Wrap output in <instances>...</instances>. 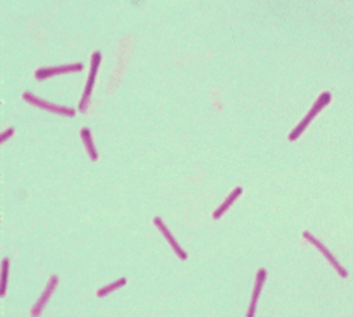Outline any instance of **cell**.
<instances>
[{
    "label": "cell",
    "mask_w": 353,
    "mask_h": 317,
    "mask_svg": "<svg viewBox=\"0 0 353 317\" xmlns=\"http://www.w3.org/2000/svg\"><path fill=\"white\" fill-rule=\"evenodd\" d=\"M329 100H331V93L329 91H325V93H322V95L319 96V99L316 100V102H314V105L311 107V110L308 112V115H306V117L300 121V124H298L292 132L289 134V140L290 142H294V140H297L298 137H300L303 132H305V129L309 126V122L316 118V115L324 109V107L329 102Z\"/></svg>",
    "instance_id": "6da1fadb"
},
{
    "label": "cell",
    "mask_w": 353,
    "mask_h": 317,
    "mask_svg": "<svg viewBox=\"0 0 353 317\" xmlns=\"http://www.w3.org/2000/svg\"><path fill=\"white\" fill-rule=\"evenodd\" d=\"M101 60H102L101 52H94L93 55H91V66H90L87 87H85V91H83V98H82L80 104H79L80 112H85L88 109V104H90V99H91V91H93V87H94V80H96V75H97L99 65H101Z\"/></svg>",
    "instance_id": "7a4b0ae2"
},
{
    "label": "cell",
    "mask_w": 353,
    "mask_h": 317,
    "mask_svg": "<svg viewBox=\"0 0 353 317\" xmlns=\"http://www.w3.org/2000/svg\"><path fill=\"white\" fill-rule=\"evenodd\" d=\"M24 100H27L28 104H32L38 109H43V110H47V112H52V113H57V115H63V117H75V110L74 109H69V107H63V105H55V104H50L47 100H43L40 98L33 96L32 93H24L22 95Z\"/></svg>",
    "instance_id": "3957f363"
},
{
    "label": "cell",
    "mask_w": 353,
    "mask_h": 317,
    "mask_svg": "<svg viewBox=\"0 0 353 317\" xmlns=\"http://www.w3.org/2000/svg\"><path fill=\"white\" fill-rule=\"evenodd\" d=\"M303 237H305L306 241H308L309 244H312L314 246H316V248H317V250H319V251L322 253V254H324V256L327 258V261H328L329 264H331V266H333V267L336 268V272L339 273V275H341L342 278H345V276L349 275V273H347V270H345V268H344V267H342V266L339 264V262H337V259H336V258L333 256L331 253L328 251V248H327V246H325L324 244H322L320 241H317V239L314 237V236H312L311 233H308V231H305V233H303Z\"/></svg>",
    "instance_id": "277c9868"
},
{
    "label": "cell",
    "mask_w": 353,
    "mask_h": 317,
    "mask_svg": "<svg viewBox=\"0 0 353 317\" xmlns=\"http://www.w3.org/2000/svg\"><path fill=\"white\" fill-rule=\"evenodd\" d=\"M83 69L82 63H72V65H63V66H55V68H40L35 73L36 80H44L49 79L52 75H58V74H66V73H80Z\"/></svg>",
    "instance_id": "5b68a950"
},
{
    "label": "cell",
    "mask_w": 353,
    "mask_h": 317,
    "mask_svg": "<svg viewBox=\"0 0 353 317\" xmlns=\"http://www.w3.org/2000/svg\"><path fill=\"white\" fill-rule=\"evenodd\" d=\"M57 286H58V276L52 275V276H50V280H49V283H47V286H46L44 292L41 293V297L38 298L36 305H35L33 309H32V317H40V316H41L44 306L47 305V301H49V298L52 297L53 291L57 289Z\"/></svg>",
    "instance_id": "8992f818"
},
{
    "label": "cell",
    "mask_w": 353,
    "mask_h": 317,
    "mask_svg": "<svg viewBox=\"0 0 353 317\" xmlns=\"http://www.w3.org/2000/svg\"><path fill=\"white\" fill-rule=\"evenodd\" d=\"M152 221H154V226H157V229L160 231V233H162V236L165 237V241H166L168 244H170V246L173 248V251L179 256V259L186 261V259H187V253L184 251V250L181 248V246H179L178 241H176L174 236L170 233V229L166 228V225L164 223V220L160 219V217H154V220H152Z\"/></svg>",
    "instance_id": "52a82bcc"
},
{
    "label": "cell",
    "mask_w": 353,
    "mask_h": 317,
    "mask_svg": "<svg viewBox=\"0 0 353 317\" xmlns=\"http://www.w3.org/2000/svg\"><path fill=\"white\" fill-rule=\"evenodd\" d=\"M267 278V270L265 268H260L258 275H256V284H255V289H253V295H251V303H250V308H248V314L247 317H255V313H256V305H258V298L260 295V291H262V286H264V281Z\"/></svg>",
    "instance_id": "ba28073f"
},
{
    "label": "cell",
    "mask_w": 353,
    "mask_h": 317,
    "mask_svg": "<svg viewBox=\"0 0 353 317\" xmlns=\"http://www.w3.org/2000/svg\"><path fill=\"white\" fill-rule=\"evenodd\" d=\"M242 193H243V189L242 187H235L233 192H231V195H229L225 201H223V203H221L220 204V207L217 209V211L215 212H213L212 214V219H215V220H218L220 217H223V214L228 211V209L229 207H231L233 204H234V201L237 199V198H239V196H242Z\"/></svg>",
    "instance_id": "9c48e42d"
},
{
    "label": "cell",
    "mask_w": 353,
    "mask_h": 317,
    "mask_svg": "<svg viewBox=\"0 0 353 317\" xmlns=\"http://www.w3.org/2000/svg\"><path fill=\"white\" fill-rule=\"evenodd\" d=\"M80 137H82L83 145H85V148H87V152H88L90 159L93 160V162H96V160H97V152H96V148H94L93 137H91V130L87 129V127H83V129L80 130Z\"/></svg>",
    "instance_id": "30bf717a"
},
{
    "label": "cell",
    "mask_w": 353,
    "mask_h": 317,
    "mask_svg": "<svg viewBox=\"0 0 353 317\" xmlns=\"http://www.w3.org/2000/svg\"><path fill=\"white\" fill-rule=\"evenodd\" d=\"M126 283H127L126 278H119L118 281H115V283H112V284H109V286H105V288H101V289L97 291L96 295H97L99 298H104V297L109 295V293H112L113 291H117V289L122 288V286H124Z\"/></svg>",
    "instance_id": "8fae6325"
},
{
    "label": "cell",
    "mask_w": 353,
    "mask_h": 317,
    "mask_svg": "<svg viewBox=\"0 0 353 317\" xmlns=\"http://www.w3.org/2000/svg\"><path fill=\"white\" fill-rule=\"evenodd\" d=\"M8 267H10V261L3 259L2 261V288H0V297H3L5 292H6V283H8Z\"/></svg>",
    "instance_id": "7c38bea8"
},
{
    "label": "cell",
    "mask_w": 353,
    "mask_h": 317,
    "mask_svg": "<svg viewBox=\"0 0 353 317\" xmlns=\"http://www.w3.org/2000/svg\"><path fill=\"white\" fill-rule=\"evenodd\" d=\"M13 134H14V129H13V127H10L8 130H5V132H2V135H0V143L6 142L10 137H13Z\"/></svg>",
    "instance_id": "4fadbf2b"
}]
</instances>
